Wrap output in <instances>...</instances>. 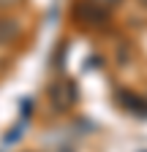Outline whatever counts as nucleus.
<instances>
[{
	"label": "nucleus",
	"mask_w": 147,
	"mask_h": 152,
	"mask_svg": "<svg viewBox=\"0 0 147 152\" xmlns=\"http://www.w3.org/2000/svg\"><path fill=\"white\" fill-rule=\"evenodd\" d=\"M49 98H52V103H54L57 111H65L74 101H76V90H74V84H68V82H60V84H54L49 90Z\"/></svg>",
	"instance_id": "1"
},
{
	"label": "nucleus",
	"mask_w": 147,
	"mask_h": 152,
	"mask_svg": "<svg viewBox=\"0 0 147 152\" xmlns=\"http://www.w3.org/2000/svg\"><path fill=\"white\" fill-rule=\"evenodd\" d=\"M14 38H19V25L14 19H0V44H11Z\"/></svg>",
	"instance_id": "2"
},
{
	"label": "nucleus",
	"mask_w": 147,
	"mask_h": 152,
	"mask_svg": "<svg viewBox=\"0 0 147 152\" xmlns=\"http://www.w3.org/2000/svg\"><path fill=\"white\" fill-rule=\"evenodd\" d=\"M90 3H93L96 8H115V6H120V0H90Z\"/></svg>",
	"instance_id": "3"
},
{
	"label": "nucleus",
	"mask_w": 147,
	"mask_h": 152,
	"mask_svg": "<svg viewBox=\"0 0 147 152\" xmlns=\"http://www.w3.org/2000/svg\"><path fill=\"white\" fill-rule=\"evenodd\" d=\"M22 0H0V6H19Z\"/></svg>",
	"instance_id": "4"
},
{
	"label": "nucleus",
	"mask_w": 147,
	"mask_h": 152,
	"mask_svg": "<svg viewBox=\"0 0 147 152\" xmlns=\"http://www.w3.org/2000/svg\"><path fill=\"white\" fill-rule=\"evenodd\" d=\"M144 3H147V0H144Z\"/></svg>",
	"instance_id": "5"
}]
</instances>
